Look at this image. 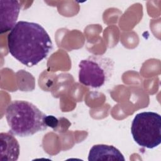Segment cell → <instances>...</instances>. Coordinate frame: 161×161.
Instances as JSON below:
<instances>
[{
  "mask_svg": "<svg viewBox=\"0 0 161 161\" xmlns=\"http://www.w3.org/2000/svg\"><path fill=\"white\" fill-rule=\"evenodd\" d=\"M131 133L140 147L153 148L161 143V116L152 111L141 112L134 117Z\"/></svg>",
  "mask_w": 161,
  "mask_h": 161,
  "instance_id": "3",
  "label": "cell"
},
{
  "mask_svg": "<svg viewBox=\"0 0 161 161\" xmlns=\"http://www.w3.org/2000/svg\"><path fill=\"white\" fill-rule=\"evenodd\" d=\"M21 4L18 1H0V31L1 33L11 31L16 24Z\"/></svg>",
  "mask_w": 161,
  "mask_h": 161,
  "instance_id": "5",
  "label": "cell"
},
{
  "mask_svg": "<svg viewBox=\"0 0 161 161\" xmlns=\"http://www.w3.org/2000/svg\"><path fill=\"white\" fill-rule=\"evenodd\" d=\"M5 114L10 133L19 137L30 136L48 128L47 115L26 101H12L8 106Z\"/></svg>",
  "mask_w": 161,
  "mask_h": 161,
  "instance_id": "2",
  "label": "cell"
},
{
  "mask_svg": "<svg viewBox=\"0 0 161 161\" xmlns=\"http://www.w3.org/2000/svg\"><path fill=\"white\" fill-rule=\"evenodd\" d=\"M1 157L0 160H17L19 155V145L12 133H1Z\"/></svg>",
  "mask_w": 161,
  "mask_h": 161,
  "instance_id": "7",
  "label": "cell"
},
{
  "mask_svg": "<svg viewBox=\"0 0 161 161\" xmlns=\"http://www.w3.org/2000/svg\"><path fill=\"white\" fill-rule=\"evenodd\" d=\"M10 54L25 65L32 67L45 58L53 48L51 38L40 25L19 21L8 35Z\"/></svg>",
  "mask_w": 161,
  "mask_h": 161,
  "instance_id": "1",
  "label": "cell"
},
{
  "mask_svg": "<svg viewBox=\"0 0 161 161\" xmlns=\"http://www.w3.org/2000/svg\"><path fill=\"white\" fill-rule=\"evenodd\" d=\"M46 122H47L48 127L49 126V127H51L52 128H54L58 125L57 119L55 117H54L53 116H52V115L47 116Z\"/></svg>",
  "mask_w": 161,
  "mask_h": 161,
  "instance_id": "8",
  "label": "cell"
},
{
  "mask_svg": "<svg viewBox=\"0 0 161 161\" xmlns=\"http://www.w3.org/2000/svg\"><path fill=\"white\" fill-rule=\"evenodd\" d=\"M89 161L125 160L121 152L113 145L97 144L93 145L88 155Z\"/></svg>",
  "mask_w": 161,
  "mask_h": 161,
  "instance_id": "6",
  "label": "cell"
},
{
  "mask_svg": "<svg viewBox=\"0 0 161 161\" xmlns=\"http://www.w3.org/2000/svg\"><path fill=\"white\" fill-rule=\"evenodd\" d=\"M114 62L101 55H91L79 64V81L94 89L103 87L111 78Z\"/></svg>",
  "mask_w": 161,
  "mask_h": 161,
  "instance_id": "4",
  "label": "cell"
}]
</instances>
